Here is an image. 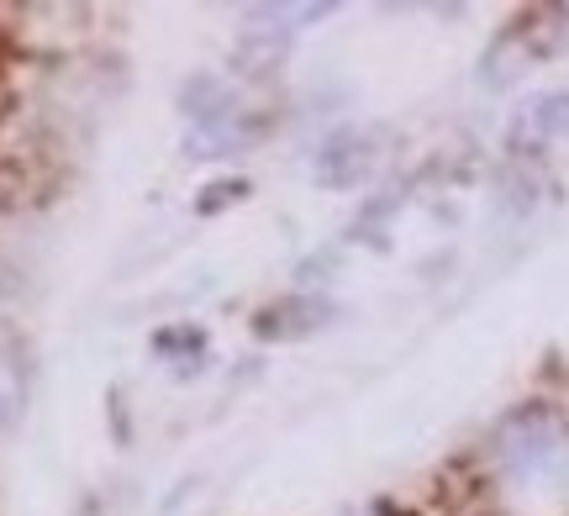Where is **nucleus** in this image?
Returning <instances> with one entry per match:
<instances>
[{"label":"nucleus","instance_id":"1","mask_svg":"<svg viewBox=\"0 0 569 516\" xmlns=\"http://www.w3.org/2000/svg\"><path fill=\"white\" fill-rule=\"evenodd\" d=\"M501 464L517 479H553L569 464V437L549 412H522L501 427Z\"/></svg>","mask_w":569,"mask_h":516},{"label":"nucleus","instance_id":"2","mask_svg":"<svg viewBox=\"0 0 569 516\" xmlns=\"http://www.w3.org/2000/svg\"><path fill=\"white\" fill-rule=\"evenodd\" d=\"M507 138L517 148H543L569 138V90H549V95H532L528 105H517Z\"/></svg>","mask_w":569,"mask_h":516},{"label":"nucleus","instance_id":"3","mask_svg":"<svg viewBox=\"0 0 569 516\" xmlns=\"http://www.w3.org/2000/svg\"><path fill=\"white\" fill-rule=\"evenodd\" d=\"M17 406H21V364L0 358V422L17 416Z\"/></svg>","mask_w":569,"mask_h":516}]
</instances>
